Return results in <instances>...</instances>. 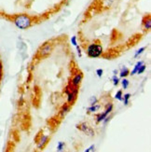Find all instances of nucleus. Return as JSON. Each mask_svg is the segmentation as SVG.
Returning a JSON list of instances; mask_svg holds the SVG:
<instances>
[{"mask_svg":"<svg viewBox=\"0 0 151 152\" xmlns=\"http://www.w3.org/2000/svg\"><path fill=\"white\" fill-rule=\"evenodd\" d=\"M14 23L18 28L24 30V29H27L31 26V24H32V20H31V18L28 15L21 14V15H18L15 17Z\"/></svg>","mask_w":151,"mask_h":152,"instance_id":"obj_1","label":"nucleus"},{"mask_svg":"<svg viewBox=\"0 0 151 152\" xmlns=\"http://www.w3.org/2000/svg\"><path fill=\"white\" fill-rule=\"evenodd\" d=\"M65 92L67 95V103L69 105H73L78 94V87L74 86L71 82H69L65 89Z\"/></svg>","mask_w":151,"mask_h":152,"instance_id":"obj_2","label":"nucleus"},{"mask_svg":"<svg viewBox=\"0 0 151 152\" xmlns=\"http://www.w3.org/2000/svg\"><path fill=\"white\" fill-rule=\"evenodd\" d=\"M87 55L90 58H98L103 54V47L100 44L92 43L87 48Z\"/></svg>","mask_w":151,"mask_h":152,"instance_id":"obj_3","label":"nucleus"},{"mask_svg":"<svg viewBox=\"0 0 151 152\" xmlns=\"http://www.w3.org/2000/svg\"><path fill=\"white\" fill-rule=\"evenodd\" d=\"M52 52V46L50 43H46L38 49V52H37V56L39 58H47L48 56Z\"/></svg>","mask_w":151,"mask_h":152,"instance_id":"obj_4","label":"nucleus"},{"mask_svg":"<svg viewBox=\"0 0 151 152\" xmlns=\"http://www.w3.org/2000/svg\"><path fill=\"white\" fill-rule=\"evenodd\" d=\"M77 128L79 129L81 132H83L85 135H89V136H93L94 135V131L90 127L89 125H88V123L86 122H82L80 123L77 126Z\"/></svg>","mask_w":151,"mask_h":152,"instance_id":"obj_5","label":"nucleus"},{"mask_svg":"<svg viewBox=\"0 0 151 152\" xmlns=\"http://www.w3.org/2000/svg\"><path fill=\"white\" fill-rule=\"evenodd\" d=\"M82 79H83V75L82 73H78L74 76V78L72 79V80L70 81L71 83L76 86V87H78L81 83V81H82Z\"/></svg>","mask_w":151,"mask_h":152,"instance_id":"obj_6","label":"nucleus"},{"mask_svg":"<svg viewBox=\"0 0 151 152\" xmlns=\"http://www.w3.org/2000/svg\"><path fill=\"white\" fill-rule=\"evenodd\" d=\"M49 142V136L47 135H40V138L38 141H36L37 143V147H38V148H45V145L48 144Z\"/></svg>","mask_w":151,"mask_h":152,"instance_id":"obj_7","label":"nucleus"},{"mask_svg":"<svg viewBox=\"0 0 151 152\" xmlns=\"http://www.w3.org/2000/svg\"><path fill=\"white\" fill-rule=\"evenodd\" d=\"M143 25L144 30H149L151 27V20H150V15H147V17H144V22H143Z\"/></svg>","mask_w":151,"mask_h":152,"instance_id":"obj_8","label":"nucleus"},{"mask_svg":"<svg viewBox=\"0 0 151 152\" xmlns=\"http://www.w3.org/2000/svg\"><path fill=\"white\" fill-rule=\"evenodd\" d=\"M69 110H70V105H67V104H65L64 105H62V107L61 108V111H60V115L61 117H65L66 114L69 112Z\"/></svg>","mask_w":151,"mask_h":152,"instance_id":"obj_9","label":"nucleus"},{"mask_svg":"<svg viewBox=\"0 0 151 152\" xmlns=\"http://www.w3.org/2000/svg\"><path fill=\"white\" fill-rule=\"evenodd\" d=\"M143 64H144V62H143V61L137 62V63H136V65H134V70L131 71V72H130V75H131V76L135 75V74L137 73V71H138V69H139V67H140Z\"/></svg>","mask_w":151,"mask_h":152,"instance_id":"obj_10","label":"nucleus"},{"mask_svg":"<svg viewBox=\"0 0 151 152\" xmlns=\"http://www.w3.org/2000/svg\"><path fill=\"white\" fill-rule=\"evenodd\" d=\"M130 75V70L127 68V67H122V69H121V71L119 72V77L121 78H126L127 76H129Z\"/></svg>","mask_w":151,"mask_h":152,"instance_id":"obj_11","label":"nucleus"},{"mask_svg":"<svg viewBox=\"0 0 151 152\" xmlns=\"http://www.w3.org/2000/svg\"><path fill=\"white\" fill-rule=\"evenodd\" d=\"M100 107H101L100 105L95 104V105H91L87 110H88V112H89V113H95L96 111H98L100 109Z\"/></svg>","mask_w":151,"mask_h":152,"instance_id":"obj_12","label":"nucleus"},{"mask_svg":"<svg viewBox=\"0 0 151 152\" xmlns=\"http://www.w3.org/2000/svg\"><path fill=\"white\" fill-rule=\"evenodd\" d=\"M108 115H107V114H105V112H103V113H100L99 114V115L97 116V118H96V122L97 123H99V122H102L103 121V120L106 118V117H107Z\"/></svg>","mask_w":151,"mask_h":152,"instance_id":"obj_13","label":"nucleus"},{"mask_svg":"<svg viewBox=\"0 0 151 152\" xmlns=\"http://www.w3.org/2000/svg\"><path fill=\"white\" fill-rule=\"evenodd\" d=\"M131 98V94L130 93H126L122 96V100H123V103L125 105H129V100Z\"/></svg>","mask_w":151,"mask_h":152,"instance_id":"obj_14","label":"nucleus"},{"mask_svg":"<svg viewBox=\"0 0 151 152\" xmlns=\"http://www.w3.org/2000/svg\"><path fill=\"white\" fill-rule=\"evenodd\" d=\"M121 85H122V87H123L124 90H126V89H127V88L129 87V85H130V81H129L127 79L123 78V79L121 80Z\"/></svg>","mask_w":151,"mask_h":152,"instance_id":"obj_15","label":"nucleus"},{"mask_svg":"<svg viewBox=\"0 0 151 152\" xmlns=\"http://www.w3.org/2000/svg\"><path fill=\"white\" fill-rule=\"evenodd\" d=\"M146 69H147V65H144V64H143V65L139 67V69H138V71H137V73H136V74L141 75V74H143L144 71H146Z\"/></svg>","mask_w":151,"mask_h":152,"instance_id":"obj_16","label":"nucleus"},{"mask_svg":"<svg viewBox=\"0 0 151 152\" xmlns=\"http://www.w3.org/2000/svg\"><path fill=\"white\" fill-rule=\"evenodd\" d=\"M65 142L60 141V142L58 143V145H57V150H58V151H62V150L65 149Z\"/></svg>","mask_w":151,"mask_h":152,"instance_id":"obj_17","label":"nucleus"},{"mask_svg":"<svg viewBox=\"0 0 151 152\" xmlns=\"http://www.w3.org/2000/svg\"><path fill=\"white\" fill-rule=\"evenodd\" d=\"M122 96H123V93H122V91H118V92L116 93L115 95V98L118 101H122Z\"/></svg>","mask_w":151,"mask_h":152,"instance_id":"obj_18","label":"nucleus"},{"mask_svg":"<svg viewBox=\"0 0 151 152\" xmlns=\"http://www.w3.org/2000/svg\"><path fill=\"white\" fill-rule=\"evenodd\" d=\"M144 49H146V47H143V48H141V49H138L137 52H135V54H134V58H137L138 56L141 55V54L144 52Z\"/></svg>","mask_w":151,"mask_h":152,"instance_id":"obj_19","label":"nucleus"},{"mask_svg":"<svg viewBox=\"0 0 151 152\" xmlns=\"http://www.w3.org/2000/svg\"><path fill=\"white\" fill-rule=\"evenodd\" d=\"M112 81H113V84H114V86H118L119 84V79L117 77L116 75L113 76V78H112Z\"/></svg>","mask_w":151,"mask_h":152,"instance_id":"obj_20","label":"nucleus"},{"mask_svg":"<svg viewBox=\"0 0 151 152\" xmlns=\"http://www.w3.org/2000/svg\"><path fill=\"white\" fill-rule=\"evenodd\" d=\"M97 102H98V100H97V98L95 96H91V99H90V104H91V105H93L97 104Z\"/></svg>","mask_w":151,"mask_h":152,"instance_id":"obj_21","label":"nucleus"},{"mask_svg":"<svg viewBox=\"0 0 151 152\" xmlns=\"http://www.w3.org/2000/svg\"><path fill=\"white\" fill-rule=\"evenodd\" d=\"M71 42L72 44L75 46V47H77L78 46V41H77V36H72V39H71Z\"/></svg>","mask_w":151,"mask_h":152,"instance_id":"obj_22","label":"nucleus"},{"mask_svg":"<svg viewBox=\"0 0 151 152\" xmlns=\"http://www.w3.org/2000/svg\"><path fill=\"white\" fill-rule=\"evenodd\" d=\"M96 74H97V76H98L99 78H102V76L104 74V70H103V69L99 68V69H97V70H96Z\"/></svg>","mask_w":151,"mask_h":152,"instance_id":"obj_23","label":"nucleus"},{"mask_svg":"<svg viewBox=\"0 0 151 152\" xmlns=\"http://www.w3.org/2000/svg\"><path fill=\"white\" fill-rule=\"evenodd\" d=\"M2 76H3V67H2V63H0V82H1Z\"/></svg>","mask_w":151,"mask_h":152,"instance_id":"obj_24","label":"nucleus"},{"mask_svg":"<svg viewBox=\"0 0 151 152\" xmlns=\"http://www.w3.org/2000/svg\"><path fill=\"white\" fill-rule=\"evenodd\" d=\"M94 149H95V145H91V147L88 148V149H86L85 150V152H90V151H93Z\"/></svg>","mask_w":151,"mask_h":152,"instance_id":"obj_25","label":"nucleus"},{"mask_svg":"<svg viewBox=\"0 0 151 152\" xmlns=\"http://www.w3.org/2000/svg\"><path fill=\"white\" fill-rule=\"evenodd\" d=\"M77 49H78V56L80 57L81 56V49L78 46H77Z\"/></svg>","mask_w":151,"mask_h":152,"instance_id":"obj_26","label":"nucleus"}]
</instances>
